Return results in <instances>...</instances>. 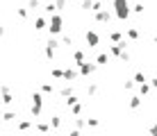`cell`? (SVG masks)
I'll use <instances>...</instances> for the list:
<instances>
[{"label":"cell","mask_w":157,"mask_h":136,"mask_svg":"<svg viewBox=\"0 0 157 136\" xmlns=\"http://www.w3.org/2000/svg\"><path fill=\"white\" fill-rule=\"evenodd\" d=\"M114 7H116V16H118L121 20L130 16V5H128V0H114Z\"/></svg>","instance_id":"6da1fadb"},{"label":"cell","mask_w":157,"mask_h":136,"mask_svg":"<svg viewBox=\"0 0 157 136\" xmlns=\"http://www.w3.org/2000/svg\"><path fill=\"white\" fill-rule=\"evenodd\" d=\"M50 34H59L62 32V16H57V14H52V18H50Z\"/></svg>","instance_id":"7a4b0ae2"},{"label":"cell","mask_w":157,"mask_h":136,"mask_svg":"<svg viewBox=\"0 0 157 136\" xmlns=\"http://www.w3.org/2000/svg\"><path fill=\"white\" fill-rule=\"evenodd\" d=\"M94 70H96L94 64H89V61H82V64H80V73H82V75H89V73H94Z\"/></svg>","instance_id":"3957f363"},{"label":"cell","mask_w":157,"mask_h":136,"mask_svg":"<svg viewBox=\"0 0 157 136\" xmlns=\"http://www.w3.org/2000/svg\"><path fill=\"white\" fill-rule=\"evenodd\" d=\"M96 18L102 20V23H109V20H112V14L105 12V9H100V12H96Z\"/></svg>","instance_id":"277c9868"},{"label":"cell","mask_w":157,"mask_h":136,"mask_svg":"<svg viewBox=\"0 0 157 136\" xmlns=\"http://www.w3.org/2000/svg\"><path fill=\"white\" fill-rule=\"evenodd\" d=\"M86 43H89V48L98 46V34L96 32H86Z\"/></svg>","instance_id":"5b68a950"},{"label":"cell","mask_w":157,"mask_h":136,"mask_svg":"<svg viewBox=\"0 0 157 136\" xmlns=\"http://www.w3.org/2000/svg\"><path fill=\"white\" fill-rule=\"evenodd\" d=\"M75 77H78V73H75V70H71V68L64 70V79H75Z\"/></svg>","instance_id":"8992f818"},{"label":"cell","mask_w":157,"mask_h":136,"mask_svg":"<svg viewBox=\"0 0 157 136\" xmlns=\"http://www.w3.org/2000/svg\"><path fill=\"white\" fill-rule=\"evenodd\" d=\"M68 95H73V86H64L62 89V97H68Z\"/></svg>","instance_id":"52a82bcc"},{"label":"cell","mask_w":157,"mask_h":136,"mask_svg":"<svg viewBox=\"0 0 157 136\" xmlns=\"http://www.w3.org/2000/svg\"><path fill=\"white\" fill-rule=\"evenodd\" d=\"M43 27H46V20H43V18H36V20H34V30H43Z\"/></svg>","instance_id":"ba28073f"},{"label":"cell","mask_w":157,"mask_h":136,"mask_svg":"<svg viewBox=\"0 0 157 136\" xmlns=\"http://www.w3.org/2000/svg\"><path fill=\"white\" fill-rule=\"evenodd\" d=\"M73 59H75V61H78V66H80V64H82V61H84V54H82V52H80V50H78V52H75V54H73Z\"/></svg>","instance_id":"9c48e42d"},{"label":"cell","mask_w":157,"mask_h":136,"mask_svg":"<svg viewBox=\"0 0 157 136\" xmlns=\"http://www.w3.org/2000/svg\"><path fill=\"white\" fill-rule=\"evenodd\" d=\"M130 107H132V109H139V107H141V100H139V97H132V100H130Z\"/></svg>","instance_id":"30bf717a"},{"label":"cell","mask_w":157,"mask_h":136,"mask_svg":"<svg viewBox=\"0 0 157 136\" xmlns=\"http://www.w3.org/2000/svg\"><path fill=\"white\" fill-rule=\"evenodd\" d=\"M2 102H5V105H12V102H14V97L9 95V91H7V93H2Z\"/></svg>","instance_id":"8fae6325"},{"label":"cell","mask_w":157,"mask_h":136,"mask_svg":"<svg viewBox=\"0 0 157 136\" xmlns=\"http://www.w3.org/2000/svg\"><path fill=\"white\" fill-rule=\"evenodd\" d=\"M32 100H34V105H36V107H41V105H43V97H41L39 93H34V95H32Z\"/></svg>","instance_id":"7c38bea8"},{"label":"cell","mask_w":157,"mask_h":136,"mask_svg":"<svg viewBox=\"0 0 157 136\" xmlns=\"http://www.w3.org/2000/svg\"><path fill=\"white\" fill-rule=\"evenodd\" d=\"M71 111L75 113V116H78V113L82 111V105H78V102H75V105H71Z\"/></svg>","instance_id":"4fadbf2b"},{"label":"cell","mask_w":157,"mask_h":136,"mask_svg":"<svg viewBox=\"0 0 157 136\" xmlns=\"http://www.w3.org/2000/svg\"><path fill=\"white\" fill-rule=\"evenodd\" d=\"M2 118H5V120L9 123V120H14V118H16V113H12V111H7V113H5V116H2Z\"/></svg>","instance_id":"5bb4252c"},{"label":"cell","mask_w":157,"mask_h":136,"mask_svg":"<svg viewBox=\"0 0 157 136\" xmlns=\"http://www.w3.org/2000/svg\"><path fill=\"white\" fill-rule=\"evenodd\" d=\"M134 79H137V82H141V84H144V82H146V75H144V73H137V75H134Z\"/></svg>","instance_id":"9a60e30c"},{"label":"cell","mask_w":157,"mask_h":136,"mask_svg":"<svg viewBox=\"0 0 157 136\" xmlns=\"http://www.w3.org/2000/svg\"><path fill=\"white\" fill-rule=\"evenodd\" d=\"M109 39H112V41H121V32H112Z\"/></svg>","instance_id":"2e32d148"},{"label":"cell","mask_w":157,"mask_h":136,"mask_svg":"<svg viewBox=\"0 0 157 136\" xmlns=\"http://www.w3.org/2000/svg\"><path fill=\"white\" fill-rule=\"evenodd\" d=\"M128 36H130V39H137L139 32H137V30H128Z\"/></svg>","instance_id":"e0dca14e"},{"label":"cell","mask_w":157,"mask_h":136,"mask_svg":"<svg viewBox=\"0 0 157 136\" xmlns=\"http://www.w3.org/2000/svg\"><path fill=\"white\" fill-rule=\"evenodd\" d=\"M139 91H141V95H146V93L150 91V86H148V84H141V89H139Z\"/></svg>","instance_id":"ac0fdd59"},{"label":"cell","mask_w":157,"mask_h":136,"mask_svg":"<svg viewBox=\"0 0 157 136\" xmlns=\"http://www.w3.org/2000/svg\"><path fill=\"white\" fill-rule=\"evenodd\" d=\"M55 5H57V9H64V7H66V0H57Z\"/></svg>","instance_id":"d6986e66"},{"label":"cell","mask_w":157,"mask_h":136,"mask_svg":"<svg viewBox=\"0 0 157 136\" xmlns=\"http://www.w3.org/2000/svg\"><path fill=\"white\" fill-rule=\"evenodd\" d=\"M98 64H107V54H98Z\"/></svg>","instance_id":"ffe728a7"},{"label":"cell","mask_w":157,"mask_h":136,"mask_svg":"<svg viewBox=\"0 0 157 136\" xmlns=\"http://www.w3.org/2000/svg\"><path fill=\"white\" fill-rule=\"evenodd\" d=\"M43 91H46V93H52V84H43Z\"/></svg>","instance_id":"44dd1931"},{"label":"cell","mask_w":157,"mask_h":136,"mask_svg":"<svg viewBox=\"0 0 157 136\" xmlns=\"http://www.w3.org/2000/svg\"><path fill=\"white\" fill-rule=\"evenodd\" d=\"M153 86H155V89H157V77H155V79H153Z\"/></svg>","instance_id":"7402d4cb"},{"label":"cell","mask_w":157,"mask_h":136,"mask_svg":"<svg viewBox=\"0 0 157 136\" xmlns=\"http://www.w3.org/2000/svg\"><path fill=\"white\" fill-rule=\"evenodd\" d=\"M150 132H155V134H157V125H155V127H153V129H150Z\"/></svg>","instance_id":"603a6c76"},{"label":"cell","mask_w":157,"mask_h":136,"mask_svg":"<svg viewBox=\"0 0 157 136\" xmlns=\"http://www.w3.org/2000/svg\"><path fill=\"white\" fill-rule=\"evenodd\" d=\"M84 2H91V0H84Z\"/></svg>","instance_id":"cb8c5ba5"},{"label":"cell","mask_w":157,"mask_h":136,"mask_svg":"<svg viewBox=\"0 0 157 136\" xmlns=\"http://www.w3.org/2000/svg\"><path fill=\"white\" fill-rule=\"evenodd\" d=\"M155 43H157V36H155Z\"/></svg>","instance_id":"d4e9b609"}]
</instances>
